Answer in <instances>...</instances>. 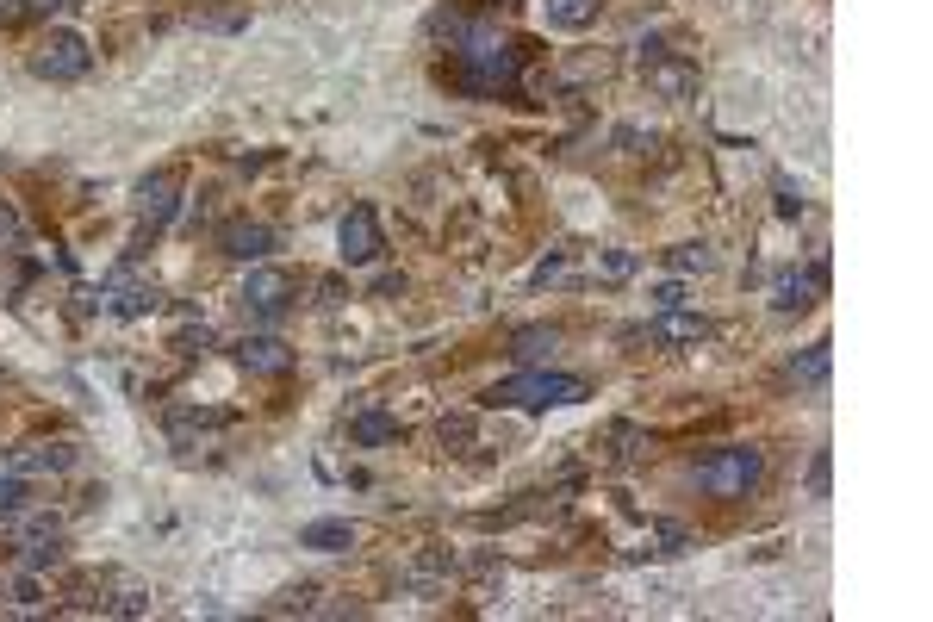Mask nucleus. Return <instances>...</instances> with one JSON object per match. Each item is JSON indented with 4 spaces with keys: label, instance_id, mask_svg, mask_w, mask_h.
Returning a JSON list of instances; mask_svg holds the SVG:
<instances>
[{
    "label": "nucleus",
    "instance_id": "f257e3e1",
    "mask_svg": "<svg viewBox=\"0 0 933 622\" xmlns=\"http://www.w3.org/2000/svg\"><path fill=\"white\" fill-rule=\"evenodd\" d=\"M492 405H511V411H548V405H573L585 399V380L579 374H517L486 392Z\"/></svg>",
    "mask_w": 933,
    "mask_h": 622
},
{
    "label": "nucleus",
    "instance_id": "f03ea898",
    "mask_svg": "<svg viewBox=\"0 0 933 622\" xmlns=\"http://www.w3.org/2000/svg\"><path fill=\"white\" fill-rule=\"evenodd\" d=\"M759 473H766L759 448H722V455H710V461L697 467V486L710 492V498H747L759 486Z\"/></svg>",
    "mask_w": 933,
    "mask_h": 622
},
{
    "label": "nucleus",
    "instance_id": "7ed1b4c3",
    "mask_svg": "<svg viewBox=\"0 0 933 622\" xmlns=\"http://www.w3.org/2000/svg\"><path fill=\"white\" fill-rule=\"evenodd\" d=\"M88 38L81 32H56V38H44V50L32 56V69L44 75V81H75V75H88Z\"/></svg>",
    "mask_w": 933,
    "mask_h": 622
},
{
    "label": "nucleus",
    "instance_id": "20e7f679",
    "mask_svg": "<svg viewBox=\"0 0 933 622\" xmlns=\"http://www.w3.org/2000/svg\"><path fill=\"white\" fill-rule=\"evenodd\" d=\"M828 287V262H809V268H784L778 274V287H772V311H803L815 305Z\"/></svg>",
    "mask_w": 933,
    "mask_h": 622
},
{
    "label": "nucleus",
    "instance_id": "39448f33",
    "mask_svg": "<svg viewBox=\"0 0 933 622\" xmlns=\"http://www.w3.org/2000/svg\"><path fill=\"white\" fill-rule=\"evenodd\" d=\"M287 299H293V280L280 274V268H256V274L243 280V311H249V318H280Z\"/></svg>",
    "mask_w": 933,
    "mask_h": 622
},
{
    "label": "nucleus",
    "instance_id": "423d86ee",
    "mask_svg": "<svg viewBox=\"0 0 933 622\" xmlns=\"http://www.w3.org/2000/svg\"><path fill=\"white\" fill-rule=\"evenodd\" d=\"M386 249V237H380V218H374V206H355L349 218H343V262H374Z\"/></svg>",
    "mask_w": 933,
    "mask_h": 622
},
{
    "label": "nucleus",
    "instance_id": "0eeeda50",
    "mask_svg": "<svg viewBox=\"0 0 933 622\" xmlns=\"http://www.w3.org/2000/svg\"><path fill=\"white\" fill-rule=\"evenodd\" d=\"M175 200H181V175H175V168H156V175L137 187V218L168 224V218H175Z\"/></svg>",
    "mask_w": 933,
    "mask_h": 622
},
{
    "label": "nucleus",
    "instance_id": "6e6552de",
    "mask_svg": "<svg viewBox=\"0 0 933 622\" xmlns=\"http://www.w3.org/2000/svg\"><path fill=\"white\" fill-rule=\"evenodd\" d=\"M218 249H224L231 262H262L268 249H274V231H268V224H224V231H218Z\"/></svg>",
    "mask_w": 933,
    "mask_h": 622
},
{
    "label": "nucleus",
    "instance_id": "1a4fd4ad",
    "mask_svg": "<svg viewBox=\"0 0 933 622\" xmlns=\"http://www.w3.org/2000/svg\"><path fill=\"white\" fill-rule=\"evenodd\" d=\"M647 88L666 100H691L697 94V63H672V56H654L647 63Z\"/></svg>",
    "mask_w": 933,
    "mask_h": 622
},
{
    "label": "nucleus",
    "instance_id": "9d476101",
    "mask_svg": "<svg viewBox=\"0 0 933 622\" xmlns=\"http://www.w3.org/2000/svg\"><path fill=\"white\" fill-rule=\"evenodd\" d=\"M710 336V318L703 311H685V305H672L654 318V343H703Z\"/></svg>",
    "mask_w": 933,
    "mask_h": 622
},
{
    "label": "nucleus",
    "instance_id": "9b49d317",
    "mask_svg": "<svg viewBox=\"0 0 933 622\" xmlns=\"http://www.w3.org/2000/svg\"><path fill=\"white\" fill-rule=\"evenodd\" d=\"M299 548H311V554H343V548H355V523H343V517H318V523H305V529H299Z\"/></svg>",
    "mask_w": 933,
    "mask_h": 622
},
{
    "label": "nucleus",
    "instance_id": "f8f14e48",
    "mask_svg": "<svg viewBox=\"0 0 933 622\" xmlns=\"http://www.w3.org/2000/svg\"><path fill=\"white\" fill-rule=\"evenodd\" d=\"M237 361L249 367V374H280V367L293 361V349L280 343V336H243V349H237Z\"/></svg>",
    "mask_w": 933,
    "mask_h": 622
},
{
    "label": "nucleus",
    "instance_id": "ddd939ff",
    "mask_svg": "<svg viewBox=\"0 0 933 622\" xmlns=\"http://www.w3.org/2000/svg\"><path fill=\"white\" fill-rule=\"evenodd\" d=\"M69 467H75V442H44L13 455V473H69Z\"/></svg>",
    "mask_w": 933,
    "mask_h": 622
},
{
    "label": "nucleus",
    "instance_id": "4468645a",
    "mask_svg": "<svg viewBox=\"0 0 933 622\" xmlns=\"http://www.w3.org/2000/svg\"><path fill=\"white\" fill-rule=\"evenodd\" d=\"M598 7H604V0H542L548 25H560V32H579V25H591V19H598Z\"/></svg>",
    "mask_w": 933,
    "mask_h": 622
},
{
    "label": "nucleus",
    "instance_id": "2eb2a0df",
    "mask_svg": "<svg viewBox=\"0 0 933 622\" xmlns=\"http://www.w3.org/2000/svg\"><path fill=\"white\" fill-rule=\"evenodd\" d=\"M392 436H399V417H386V411H361L349 423V442L355 448H374V442H392Z\"/></svg>",
    "mask_w": 933,
    "mask_h": 622
},
{
    "label": "nucleus",
    "instance_id": "dca6fc26",
    "mask_svg": "<svg viewBox=\"0 0 933 622\" xmlns=\"http://www.w3.org/2000/svg\"><path fill=\"white\" fill-rule=\"evenodd\" d=\"M828 367H834V349H828V343H809L797 361H790V374H797L803 386H822V380H828Z\"/></svg>",
    "mask_w": 933,
    "mask_h": 622
},
{
    "label": "nucleus",
    "instance_id": "f3484780",
    "mask_svg": "<svg viewBox=\"0 0 933 622\" xmlns=\"http://www.w3.org/2000/svg\"><path fill=\"white\" fill-rule=\"evenodd\" d=\"M554 349H560V336H554V330H517V343H511V355L529 361V367H535V361H548Z\"/></svg>",
    "mask_w": 933,
    "mask_h": 622
},
{
    "label": "nucleus",
    "instance_id": "a211bd4d",
    "mask_svg": "<svg viewBox=\"0 0 933 622\" xmlns=\"http://www.w3.org/2000/svg\"><path fill=\"white\" fill-rule=\"evenodd\" d=\"M150 305H156L150 287H125V280H112V311H119V318H144Z\"/></svg>",
    "mask_w": 933,
    "mask_h": 622
},
{
    "label": "nucleus",
    "instance_id": "6ab92c4d",
    "mask_svg": "<svg viewBox=\"0 0 933 622\" xmlns=\"http://www.w3.org/2000/svg\"><path fill=\"white\" fill-rule=\"evenodd\" d=\"M442 448L448 455H467L473 448V411H448L442 417Z\"/></svg>",
    "mask_w": 933,
    "mask_h": 622
},
{
    "label": "nucleus",
    "instance_id": "aec40b11",
    "mask_svg": "<svg viewBox=\"0 0 933 622\" xmlns=\"http://www.w3.org/2000/svg\"><path fill=\"white\" fill-rule=\"evenodd\" d=\"M710 262H716V256H710V249H703V243H678L672 256H666V268H672V274H703Z\"/></svg>",
    "mask_w": 933,
    "mask_h": 622
},
{
    "label": "nucleus",
    "instance_id": "412c9836",
    "mask_svg": "<svg viewBox=\"0 0 933 622\" xmlns=\"http://www.w3.org/2000/svg\"><path fill=\"white\" fill-rule=\"evenodd\" d=\"M455 560H448V548H430V554H417L411 560V585H430V579H442Z\"/></svg>",
    "mask_w": 933,
    "mask_h": 622
},
{
    "label": "nucleus",
    "instance_id": "4be33fe9",
    "mask_svg": "<svg viewBox=\"0 0 933 622\" xmlns=\"http://www.w3.org/2000/svg\"><path fill=\"white\" fill-rule=\"evenodd\" d=\"M56 560H63V542H56V529L25 542V567H56Z\"/></svg>",
    "mask_w": 933,
    "mask_h": 622
},
{
    "label": "nucleus",
    "instance_id": "5701e85b",
    "mask_svg": "<svg viewBox=\"0 0 933 622\" xmlns=\"http://www.w3.org/2000/svg\"><path fill=\"white\" fill-rule=\"evenodd\" d=\"M25 498H32V492H25V479H19V473H7V479H0V517H7V523L25 511Z\"/></svg>",
    "mask_w": 933,
    "mask_h": 622
},
{
    "label": "nucleus",
    "instance_id": "b1692460",
    "mask_svg": "<svg viewBox=\"0 0 933 622\" xmlns=\"http://www.w3.org/2000/svg\"><path fill=\"white\" fill-rule=\"evenodd\" d=\"M175 349H181V355H206V349H212V330H206V324L175 330Z\"/></svg>",
    "mask_w": 933,
    "mask_h": 622
},
{
    "label": "nucleus",
    "instance_id": "393cba45",
    "mask_svg": "<svg viewBox=\"0 0 933 622\" xmlns=\"http://www.w3.org/2000/svg\"><path fill=\"white\" fill-rule=\"evenodd\" d=\"M828 467H834V455L822 448V455L809 461V492H815V498H828Z\"/></svg>",
    "mask_w": 933,
    "mask_h": 622
},
{
    "label": "nucleus",
    "instance_id": "a878e982",
    "mask_svg": "<svg viewBox=\"0 0 933 622\" xmlns=\"http://www.w3.org/2000/svg\"><path fill=\"white\" fill-rule=\"evenodd\" d=\"M629 274H635V256L629 249H610L604 256V280H629Z\"/></svg>",
    "mask_w": 933,
    "mask_h": 622
},
{
    "label": "nucleus",
    "instance_id": "bb28decb",
    "mask_svg": "<svg viewBox=\"0 0 933 622\" xmlns=\"http://www.w3.org/2000/svg\"><path fill=\"white\" fill-rule=\"evenodd\" d=\"M778 218H803V193L790 181H778Z\"/></svg>",
    "mask_w": 933,
    "mask_h": 622
},
{
    "label": "nucleus",
    "instance_id": "cd10ccee",
    "mask_svg": "<svg viewBox=\"0 0 933 622\" xmlns=\"http://www.w3.org/2000/svg\"><path fill=\"white\" fill-rule=\"evenodd\" d=\"M660 542H666L660 554H691V535L678 529V523H660Z\"/></svg>",
    "mask_w": 933,
    "mask_h": 622
},
{
    "label": "nucleus",
    "instance_id": "c85d7f7f",
    "mask_svg": "<svg viewBox=\"0 0 933 622\" xmlns=\"http://www.w3.org/2000/svg\"><path fill=\"white\" fill-rule=\"evenodd\" d=\"M672 305H685V287H678V280H666V287H654V311H672Z\"/></svg>",
    "mask_w": 933,
    "mask_h": 622
},
{
    "label": "nucleus",
    "instance_id": "c756f323",
    "mask_svg": "<svg viewBox=\"0 0 933 622\" xmlns=\"http://www.w3.org/2000/svg\"><path fill=\"white\" fill-rule=\"evenodd\" d=\"M112 610H119V616H144V610H150V598H144V591H125V598L112 604Z\"/></svg>",
    "mask_w": 933,
    "mask_h": 622
},
{
    "label": "nucleus",
    "instance_id": "7c9ffc66",
    "mask_svg": "<svg viewBox=\"0 0 933 622\" xmlns=\"http://www.w3.org/2000/svg\"><path fill=\"white\" fill-rule=\"evenodd\" d=\"M56 7H69V0H19V13H32V19H44V13H56Z\"/></svg>",
    "mask_w": 933,
    "mask_h": 622
},
{
    "label": "nucleus",
    "instance_id": "2f4dec72",
    "mask_svg": "<svg viewBox=\"0 0 933 622\" xmlns=\"http://www.w3.org/2000/svg\"><path fill=\"white\" fill-rule=\"evenodd\" d=\"M13 604H38V579H13Z\"/></svg>",
    "mask_w": 933,
    "mask_h": 622
},
{
    "label": "nucleus",
    "instance_id": "473e14b6",
    "mask_svg": "<svg viewBox=\"0 0 933 622\" xmlns=\"http://www.w3.org/2000/svg\"><path fill=\"white\" fill-rule=\"evenodd\" d=\"M0 237L19 243V218H13V206H0Z\"/></svg>",
    "mask_w": 933,
    "mask_h": 622
},
{
    "label": "nucleus",
    "instance_id": "72a5a7b5",
    "mask_svg": "<svg viewBox=\"0 0 933 622\" xmlns=\"http://www.w3.org/2000/svg\"><path fill=\"white\" fill-rule=\"evenodd\" d=\"M498 7H517V0H498Z\"/></svg>",
    "mask_w": 933,
    "mask_h": 622
},
{
    "label": "nucleus",
    "instance_id": "f704fd0d",
    "mask_svg": "<svg viewBox=\"0 0 933 622\" xmlns=\"http://www.w3.org/2000/svg\"><path fill=\"white\" fill-rule=\"evenodd\" d=\"M0 7H7V0H0Z\"/></svg>",
    "mask_w": 933,
    "mask_h": 622
}]
</instances>
